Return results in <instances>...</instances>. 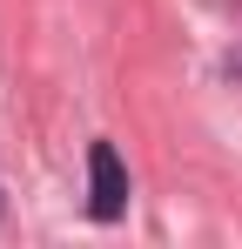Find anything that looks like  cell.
<instances>
[{"instance_id":"obj_1","label":"cell","mask_w":242,"mask_h":249,"mask_svg":"<svg viewBox=\"0 0 242 249\" xmlns=\"http://www.w3.org/2000/svg\"><path fill=\"white\" fill-rule=\"evenodd\" d=\"M128 209V168H121L115 142H94L87 148V215L94 222H115Z\"/></svg>"}]
</instances>
